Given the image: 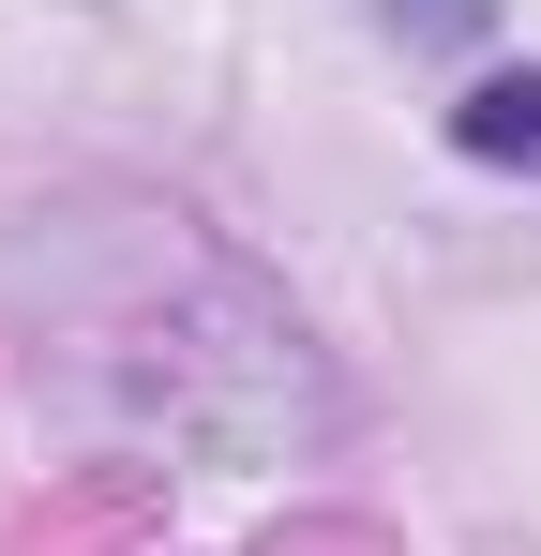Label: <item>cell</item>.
<instances>
[{
    "instance_id": "cell-1",
    "label": "cell",
    "mask_w": 541,
    "mask_h": 556,
    "mask_svg": "<svg viewBox=\"0 0 541 556\" xmlns=\"http://www.w3.org/2000/svg\"><path fill=\"white\" fill-rule=\"evenodd\" d=\"M15 316H30V362L121 437H166L211 466H270L331 437V376L301 316L180 211H61L15 256Z\"/></svg>"
},
{
    "instance_id": "cell-2",
    "label": "cell",
    "mask_w": 541,
    "mask_h": 556,
    "mask_svg": "<svg viewBox=\"0 0 541 556\" xmlns=\"http://www.w3.org/2000/svg\"><path fill=\"white\" fill-rule=\"evenodd\" d=\"M451 151H466V166H527V181H541V76L466 91V105H451Z\"/></svg>"
}]
</instances>
